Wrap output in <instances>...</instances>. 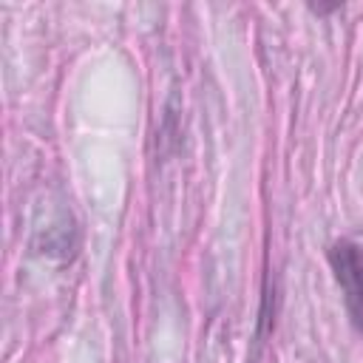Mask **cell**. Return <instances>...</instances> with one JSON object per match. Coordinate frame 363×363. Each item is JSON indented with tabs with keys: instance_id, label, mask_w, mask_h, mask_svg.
<instances>
[{
	"instance_id": "obj_1",
	"label": "cell",
	"mask_w": 363,
	"mask_h": 363,
	"mask_svg": "<svg viewBox=\"0 0 363 363\" xmlns=\"http://www.w3.org/2000/svg\"><path fill=\"white\" fill-rule=\"evenodd\" d=\"M332 272L343 289L346 309L357 326H363V244L354 238H340L329 250Z\"/></svg>"
}]
</instances>
